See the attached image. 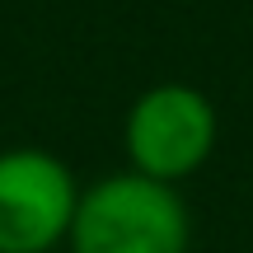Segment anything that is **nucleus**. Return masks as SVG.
<instances>
[{"instance_id":"1","label":"nucleus","mask_w":253,"mask_h":253,"mask_svg":"<svg viewBox=\"0 0 253 253\" xmlns=\"http://www.w3.org/2000/svg\"><path fill=\"white\" fill-rule=\"evenodd\" d=\"M71 253H188L192 249V211L173 183L145 178L136 169L80 188Z\"/></svg>"},{"instance_id":"2","label":"nucleus","mask_w":253,"mask_h":253,"mask_svg":"<svg viewBox=\"0 0 253 253\" xmlns=\"http://www.w3.org/2000/svg\"><path fill=\"white\" fill-rule=\"evenodd\" d=\"M220 118L216 103L183 80H164L136 94L122 122V150L136 173L178 188L202 169L216 150Z\"/></svg>"},{"instance_id":"3","label":"nucleus","mask_w":253,"mask_h":253,"mask_svg":"<svg viewBox=\"0 0 253 253\" xmlns=\"http://www.w3.org/2000/svg\"><path fill=\"white\" fill-rule=\"evenodd\" d=\"M80 183L42 145L0 150V253H52L71 235Z\"/></svg>"}]
</instances>
